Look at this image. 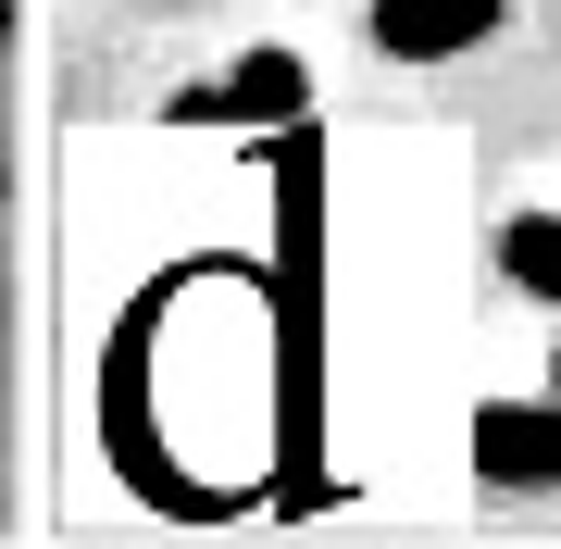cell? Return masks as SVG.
I'll use <instances>...</instances> for the list:
<instances>
[{
	"label": "cell",
	"mask_w": 561,
	"mask_h": 549,
	"mask_svg": "<svg viewBox=\"0 0 561 549\" xmlns=\"http://www.w3.org/2000/svg\"><path fill=\"white\" fill-rule=\"evenodd\" d=\"M262 187H275V238H262V350H275V500H324V138L312 113L262 125Z\"/></svg>",
	"instance_id": "1"
},
{
	"label": "cell",
	"mask_w": 561,
	"mask_h": 549,
	"mask_svg": "<svg viewBox=\"0 0 561 549\" xmlns=\"http://www.w3.org/2000/svg\"><path fill=\"white\" fill-rule=\"evenodd\" d=\"M175 287V275H162ZM162 287L138 312L113 325V350H101V449H113V474L138 488L150 512H225V488H201V474L175 462V437H162V412H150V350H162Z\"/></svg>",
	"instance_id": "2"
},
{
	"label": "cell",
	"mask_w": 561,
	"mask_h": 549,
	"mask_svg": "<svg viewBox=\"0 0 561 549\" xmlns=\"http://www.w3.org/2000/svg\"><path fill=\"white\" fill-rule=\"evenodd\" d=\"M512 25V0H375V50L387 62H461Z\"/></svg>",
	"instance_id": "3"
},
{
	"label": "cell",
	"mask_w": 561,
	"mask_h": 549,
	"mask_svg": "<svg viewBox=\"0 0 561 549\" xmlns=\"http://www.w3.org/2000/svg\"><path fill=\"white\" fill-rule=\"evenodd\" d=\"M474 474L486 488H561V400H486L474 412Z\"/></svg>",
	"instance_id": "4"
},
{
	"label": "cell",
	"mask_w": 561,
	"mask_h": 549,
	"mask_svg": "<svg viewBox=\"0 0 561 549\" xmlns=\"http://www.w3.org/2000/svg\"><path fill=\"white\" fill-rule=\"evenodd\" d=\"M175 113H187V125H201V113H225V125H287V113H312V76H300V50H250L225 88H187Z\"/></svg>",
	"instance_id": "5"
},
{
	"label": "cell",
	"mask_w": 561,
	"mask_h": 549,
	"mask_svg": "<svg viewBox=\"0 0 561 549\" xmlns=\"http://www.w3.org/2000/svg\"><path fill=\"white\" fill-rule=\"evenodd\" d=\"M500 263H512V287L561 300V213H512V225H500Z\"/></svg>",
	"instance_id": "6"
}]
</instances>
